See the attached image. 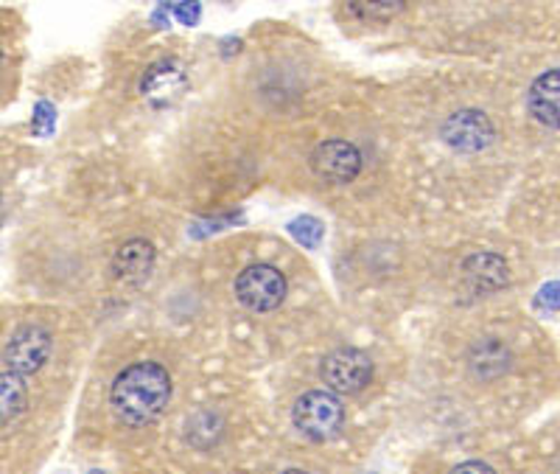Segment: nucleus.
<instances>
[{
    "mask_svg": "<svg viewBox=\"0 0 560 474\" xmlns=\"http://www.w3.org/2000/svg\"><path fill=\"white\" fill-rule=\"evenodd\" d=\"M314 174L328 183H353L362 172V152L348 141H323L308 158Z\"/></svg>",
    "mask_w": 560,
    "mask_h": 474,
    "instance_id": "nucleus-7",
    "label": "nucleus"
},
{
    "mask_svg": "<svg viewBox=\"0 0 560 474\" xmlns=\"http://www.w3.org/2000/svg\"><path fill=\"white\" fill-rule=\"evenodd\" d=\"M236 298L249 312H272L287 301V278L272 264H253L236 278Z\"/></svg>",
    "mask_w": 560,
    "mask_h": 474,
    "instance_id": "nucleus-5",
    "label": "nucleus"
},
{
    "mask_svg": "<svg viewBox=\"0 0 560 474\" xmlns=\"http://www.w3.org/2000/svg\"><path fill=\"white\" fill-rule=\"evenodd\" d=\"M154 267V244L147 239H129L113 256L115 278L132 281V278L149 276Z\"/></svg>",
    "mask_w": 560,
    "mask_h": 474,
    "instance_id": "nucleus-11",
    "label": "nucleus"
},
{
    "mask_svg": "<svg viewBox=\"0 0 560 474\" xmlns=\"http://www.w3.org/2000/svg\"><path fill=\"white\" fill-rule=\"evenodd\" d=\"M185 88V77L177 68H152L147 79H143V96H179V90Z\"/></svg>",
    "mask_w": 560,
    "mask_h": 474,
    "instance_id": "nucleus-13",
    "label": "nucleus"
},
{
    "mask_svg": "<svg viewBox=\"0 0 560 474\" xmlns=\"http://www.w3.org/2000/svg\"><path fill=\"white\" fill-rule=\"evenodd\" d=\"M280 474H308V472H303V469H287V472H280Z\"/></svg>",
    "mask_w": 560,
    "mask_h": 474,
    "instance_id": "nucleus-19",
    "label": "nucleus"
},
{
    "mask_svg": "<svg viewBox=\"0 0 560 474\" xmlns=\"http://www.w3.org/2000/svg\"><path fill=\"white\" fill-rule=\"evenodd\" d=\"M54 357V334L51 328L37 321L18 323L9 332L7 343L0 348V362L7 371L20 373V377H34L43 371Z\"/></svg>",
    "mask_w": 560,
    "mask_h": 474,
    "instance_id": "nucleus-2",
    "label": "nucleus"
},
{
    "mask_svg": "<svg viewBox=\"0 0 560 474\" xmlns=\"http://www.w3.org/2000/svg\"><path fill=\"white\" fill-rule=\"evenodd\" d=\"M538 307L549 309V312L560 309V281L547 284V287H544L541 292H538Z\"/></svg>",
    "mask_w": 560,
    "mask_h": 474,
    "instance_id": "nucleus-16",
    "label": "nucleus"
},
{
    "mask_svg": "<svg viewBox=\"0 0 560 474\" xmlns=\"http://www.w3.org/2000/svg\"><path fill=\"white\" fill-rule=\"evenodd\" d=\"M289 233H292V236L298 239L303 247H308V251H317L319 242H323V236H325V228L319 219L300 217V219H294V222H289Z\"/></svg>",
    "mask_w": 560,
    "mask_h": 474,
    "instance_id": "nucleus-15",
    "label": "nucleus"
},
{
    "mask_svg": "<svg viewBox=\"0 0 560 474\" xmlns=\"http://www.w3.org/2000/svg\"><path fill=\"white\" fill-rule=\"evenodd\" d=\"M174 12L179 14V20H183V23H188V26H191L194 20H197V14H199V7H194V9L177 7V9H174Z\"/></svg>",
    "mask_w": 560,
    "mask_h": 474,
    "instance_id": "nucleus-18",
    "label": "nucleus"
},
{
    "mask_svg": "<svg viewBox=\"0 0 560 474\" xmlns=\"http://www.w3.org/2000/svg\"><path fill=\"white\" fill-rule=\"evenodd\" d=\"M0 217H3V206H0Z\"/></svg>",
    "mask_w": 560,
    "mask_h": 474,
    "instance_id": "nucleus-21",
    "label": "nucleus"
},
{
    "mask_svg": "<svg viewBox=\"0 0 560 474\" xmlns=\"http://www.w3.org/2000/svg\"><path fill=\"white\" fill-rule=\"evenodd\" d=\"M319 377H323L325 388L331 393H342V396H353L362 393L364 388L373 382V362L359 348H337L323 359L319 366Z\"/></svg>",
    "mask_w": 560,
    "mask_h": 474,
    "instance_id": "nucleus-4",
    "label": "nucleus"
},
{
    "mask_svg": "<svg viewBox=\"0 0 560 474\" xmlns=\"http://www.w3.org/2000/svg\"><path fill=\"white\" fill-rule=\"evenodd\" d=\"M527 107L535 122L560 129V68L535 79L527 93Z\"/></svg>",
    "mask_w": 560,
    "mask_h": 474,
    "instance_id": "nucleus-10",
    "label": "nucleus"
},
{
    "mask_svg": "<svg viewBox=\"0 0 560 474\" xmlns=\"http://www.w3.org/2000/svg\"><path fill=\"white\" fill-rule=\"evenodd\" d=\"M448 474H497V472L482 461H468V463H459V466L452 469Z\"/></svg>",
    "mask_w": 560,
    "mask_h": 474,
    "instance_id": "nucleus-17",
    "label": "nucleus"
},
{
    "mask_svg": "<svg viewBox=\"0 0 560 474\" xmlns=\"http://www.w3.org/2000/svg\"><path fill=\"white\" fill-rule=\"evenodd\" d=\"M345 12L350 18L364 20V23H384V20L404 12V3H395V0H370V3H350V7H345Z\"/></svg>",
    "mask_w": 560,
    "mask_h": 474,
    "instance_id": "nucleus-14",
    "label": "nucleus"
},
{
    "mask_svg": "<svg viewBox=\"0 0 560 474\" xmlns=\"http://www.w3.org/2000/svg\"><path fill=\"white\" fill-rule=\"evenodd\" d=\"M3 59H7V48H3V43H0V65H3Z\"/></svg>",
    "mask_w": 560,
    "mask_h": 474,
    "instance_id": "nucleus-20",
    "label": "nucleus"
},
{
    "mask_svg": "<svg viewBox=\"0 0 560 474\" xmlns=\"http://www.w3.org/2000/svg\"><path fill=\"white\" fill-rule=\"evenodd\" d=\"M465 278L474 284V289H482V292H493V289H502L508 284V262L499 258L497 253H477L465 262Z\"/></svg>",
    "mask_w": 560,
    "mask_h": 474,
    "instance_id": "nucleus-12",
    "label": "nucleus"
},
{
    "mask_svg": "<svg viewBox=\"0 0 560 474\" xmlns=\"http://www.w3.org/2000/svg\"><path fill=\"white\" fill-rule=\"evenodd\" d=\"M440 138L454 149V152H482L493 143L497 129L490 124V118L479 109H459L443 122L440 127Z\"/></svg>",
    "mask_w": 560,
    "mask_h": 474,
    "instance_id": "nucleus-6",
    "label": "nucleus"
},
{
    "mask_svg": "<svg viewBox=\"0 0 560 474\" xmlns=\"http://www.w3.org/2000/svg\"><path fill=\"white\" fill-rule=\"evenodd\" d=\"M513 368V354L504 346L499 337H482L468 351V371L479 379V382H493L502 379L504 373Z\"/></svg>",
    "mask_w": 560,
    "mask_h": 474,
    "instance_id": "nucleus-9",
    "label": "nucleus"
},
{
    "mask_svg": "<svg viewBox=\"0 0 560 474\" xmlns=\"http://www.w3.org/2000/svg\"><path fill=\"white\" fill-rule=\"evenodd\" d=\"M172 377L160 362H132L115 377L109 388V407L118 421L129 427H147L168 407Z\"/></svg>",
    "mask_w": 560,
    "mask_h": 474,
    "instance_id": "nucleus-1",
    "label": "nucleus"
},
{
    "mask_svg": "<svg viewBox=\"0 0 560 474\" xmlns=\"http://www.w3.org/2000/svg\"><path fill=\"white\" fill-rule=\"evenodd\" d=\"M32 407V388L28 379L12 371H0V436L18 430L20 421L28 416Z\"/></svg>",
    "mask_w": 560,
    "mask_h": 474,
    "instance_id": "nucleus-8",
    "label": "nucleus"
},
{
    "mask_svg": "<svg viewBox=\"0 0 560 474\" xmlns=\"http://www.w3.org/2000/svg\"><path fill=\"white\" fill-rule=\"evenodd\" d=\"M292 421L312 441H331L345 427V407L331 391H308L294 402Z\"/></svg>",
    "mask_w": 560,
    "mask_h": 474,
    "instance_id": "nucleus-3",
    "label": "nucleus"
}]
</instances>
